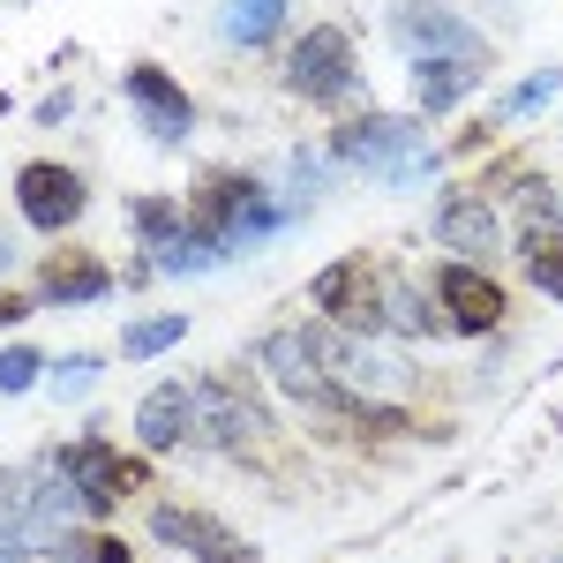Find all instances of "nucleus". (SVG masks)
<instances>
[{"label":"nucleus","mask_w":563,"mask_h":563,"mask_svg":"<svg viewBox=\"0 0 563 563\" xmlns=\"http://www.w3.org/2000/svg\"><path fill=\"white\" fill-rule=\"evenodd\" d=\"M98 376V361H76V368H60V390H84Z\"/></svg>","instance_id":"bb28decb"},{"label":"nucleus","mask_w":563,"mask_h":563,"mask_svg":"<svg viewBox=\"0 0 563 563\" xmlns=\"http://www.w3.org/2000/svg\"><path fill=\"white\" fill-rule=\"evenodd\" d=\"M556 563H563V556H556Z\"/></svg>","instance_id":"c85d7f7f"},{"label":"nucleus","mask_w":563,"mask_h":563,"mask_svg":"<svg viewBox=\"0 0 563 563\" xmlns=\"http://www.w3.org/2000/svg\"><path fill=\"white\" fill-rule=\"evenodd\" d=\"M188 339V316H143V323H129V339H121V353L129 361H151V353H166Z\"/></svg>","instance_id":"6ab92c4d"},{"label":"nucleus","mask_w":563,"mask_h":563,"mask_svg":"<svg viewBox=\"0 0 563 563\" xmlns=\"http://www.w3.org/2000/svg\"><path fill=\"white\" fill-rule=\"evenodd\" d=\"M331 158L339 166H361L384 188H421L435 174V143L421 121H390V113H368V121H346L331 135Z\"/></svg>","instance_id":"f257e3e1"},{"label":"nucleus","mask_w":563,"mask_h":563,"mask_svg":"<svg viewBox=\"0 0 563 563\" xmlns=\"http://www.w3.org/2000/svg\"><path fill=\"white\" fill-rule=\"evenodd\" d=\"M429 294L443 301V331H459V339H481V331L504 323V286L488 271H474V263H443Z\"/></svg>","instance_id":"423d86ee"},{"label":"nucleus","mask_w":563,"mask_h":563,"mask_svg":"<svg viewBox=\"0 0 563 563\" xmlns=\"http://www.w3.org/2000/svg\"><path fill=\"white\" fill-rule=\"evenodd\" d=\"M15 203H23V218L38 233H60V225L84 218V180L68 174V166H53V158H38V166L15 174Z\"/></svg>","instance_id":"6e6552de"},{"label":"nucleus","mask_w":563,"mask_h":563,"mask_svg":"<svg viewBox=\"0 0 563 563\" xmlns=\"http://www.w3.org/2000/svg\"><path fill=\"white\" fill-rule=\"evenodd\" d=\"M278 23H286V0H225V15H218V31L233 45H271Z\"/></svg>","instance_id":"a211bd4d"},{"label":"nucleus","mask_w":563,"mask_h":563,"mask_svg":"<svg viewBox=\"0 0 563 563\" xmlns=\"http://www.w3.org/2000/svg\"><path fill=\"white\" fill-rule=\"evenodd\" d=\"M196 563H249V549H241V541L225 533V541H218V549H203V556H196Z\"/></svg>","instance_id":"a878e982"},{"label":"nucleus","mask_w":563,"mask_h":563,"mask_svg":"<svg viewBox=\"0 0 563 563\" xmlns=\"http://www.w3.org/2000/svg\"><path fill=\"white\" fill-rule=\"evenodd\" d=\"M38 368H45L38 346H0V390H31V384H38Z\"/></svg>","instance_id":"b1692460"},{"label":"nucleus","mask_w":563,"mask_h":563,"mask_svg":"<svg viewBox=\"0 0 563 563\" xmlns=\"http://www.w3.org/2000/svg\"><path fill=\"white\" fill-rule=\"evenodd\" d=\"M68 519H90V511H84V496H76L68 481H53L38 504H31V526H38L45 541H60V533H68Z\"/></svg>","instance_id":"aec40b11"},{"label":"nucleus","mask_w":563,"mask_h":563,"mask_svg":"<svg viewBox=\"0 0 563 563\" xmlns=\"http://www.w3.org/2000/svg\"><path fill=\"white\" fill-rule=\"evenodd\" d=\"M263 368H271V384L286 390V398H301V406H316V413H346V421H398V413H384V406H361V398H346V390L323 376V361L301 346V331H271L263 339Z\"/></svg>","instance_id":"7ed1b4c3"},{"label":"nucleus","mask_w":563,"mask_h":563,"mask_svg":"<svg viewBox=\"0 0 563 563\" xmlns=\"http://www.w3.org/2000/svg\"><path fill=\"white\" fill-rule=\"evenodd\" d=\"M390 31L406 45V60H421V53H488L474 23H459V15L435 8V0H406V8L390 15Z\"/></svg>","instance_id":"1a4fd4ad"},{"label":"nucleus","mask_w":563,"mask_h":563,"mask_svg":"<svg viewBox=\"0 0 563 563\" xmlns=\"http://www.w3.org/2000/svg\"><path fill=\"white\" fill-rule=\"evenodd\" d=\"M196 435V384H151L135 406V443L143 451H174Z\"/></svg>","instance_id":"f8f14e48"},{"label":"nucleus","mask_w":563,"mask_h":563,"mask_svg":"<svg viewBox=\"0 0 563 563\" xmlns=\"http://www.w3.org/2000/svg\"><path fill=\"white\" fill-rule=\"evenodd\" d=\"M308 301L323 308V323H339L353 339H384V263L339 256L308 278Z\"/></svg>","instance_id":"f03ea898"},{"label":"nucleus","mask_w":563,"mask_h":563,"mask_svg":"<svg viewBox=\"0 0 563 563\" xmlns=\"http://www.w3.org/2000/svg\"><path fill=\"white\" fill-rule=\"evenodd\" d=\"M435 241H443L459 263L488 256V249H496V211H488V196H474V188H451V196L435 203Z\"/></svg>","instance_id":"ddd939ff"},{"label":"nucleus","mask_w":563,"mask_h":563,"mask_svg":"<svg viewBox=\"0 0 563 563\" xmlns=\"http://www.w3.org/2000/svg\"><path fill=\"white\" fill-rule=\"evenodd\" d=\"M286 84L301 90V98H316V106H339L353 90V45L339 23H316L301 45H294V60H286Z\"/></svg>","instance_id":"39448f33"},{"label":"nucleus","mask_w":563,"mask_h":563,"mask_svg":"<svg viewBox=\"0 0 563 563\" xmlns=\"http://www.w3.org/2000/svg\"><path fill=\"white\" fill-rule=\"evenodd\" d=\"M151 533H158L166 549H180V556H203V549L225 541V526H218L211 511H188V504H158V511H151Z\"/></svg>","instance_id":"f3484780"},{"label":"nucleus","mask_w":563,"mask_h":563,"mask_svg":"<svg viewBox=\"0 0 563 563\" xmlns=\"http://www.w3.org/2000/svg\"><path fill=\"white\" fill-rule=\"evenodd\" d=\"M519 211H526V278L541 286V301H563V211L519 180Z\"/></svg>","instance_id":"0eeeda50"},{"label":"nucleus","mask_w":563,"mask_h":563,"mask_svg":"<svg viewBox=\"0 0 563 563\" xmlns=\"http://www.w3.org/2000/svg\"><path fill=\"white\" fill-rule=\"evenodd\" d=\"M129 106H135V121L158 135V143H180V135L196 129V106H188V90L166 76V68H129Z\"/></svg>","instance_id":"9d476101"},{"label":"nucleus","mask_w":563,"mask_h":563,"mask_svg":"<svg viewBox=\"0 0 563 563\" xmlns=\"http://www.w3.org/2000/svg\"><path fill=\"white\" fill-rule=\"evenodd\" d=\"M556 90H563V68H541V76H526V84L504 98V113H511V121H519V113H541Z\"/></svg>","instance_id":"5701e85b"},{"label":"nucleus","mask_w":563,"mask_h":563,"mask_svg":"<svg viewBox=\"0 0 563 563\" xmlns=\"http://www.w3.org/2000/svg\"><path fill=\"white\" fill-rule=\"evenodd\" d=\"M384 331H398V339H443V308L421 301L413 278L384 271Z\"/></svg>","instance_id":"dca6fc26"},{"label":"nucleus","mask_w":563,"mask_h":563,"mask_svg":"<svg viewBox=\"0 0 563 563\" xmlns=\"http://www.w3.org/2000/svg\"><path fill=\"white\" fill-rule=\"evenodd\" d=\"M113 294V271L90 256H60L38 271V301H60V308H84V301H106Z\"/></svg>","instance_id":"2eb2a0df"},{"label":"nucleus","mask_w":563,"mask_h":563,"mask_svg":"<svg viewBox=\"0 0 563 563\" xmlns=\"http://www.w3.org/2000/svg\"><path fill=\"white\" fill-rule=\"evenodd\" d=\"M45 549H53V556H68V563H129V549H121V541H106V533H84V541H76V533H60V541H45Z\"/></svg>","instance_id":"4be33fe9"},{"label":"nucleus","mask_w":563,"mask_h":563,"mask_svg":"<svg viewBox=\"0 0 563 563\" xmlns=\"http://www.w3.org/2000/svg\"><path fill=\"white\" fill-rule=\"evenodd\" d=\"M129 218H135V233H143L151 249L180 233V203H166V196H135V211H129Z\"/></svg>","instance_id":"412c9836"},{"label":"nucleus","mask_w":563,"mask_h":563,"mask_svg":"<svg viewBox=\"0 0 563 563\" xmlns=\"http://www.w3.org/2000/svg\"><path fill=\"white\" fill-rule=\"evenodd\" d=\"M263 435V413L241 398L233 384H196V443H211V451H241V443H256Z\"/></svg>","instance_id":"9b49d317"},{"label":"nucleus","mask_w":563,"mask_h":563,"mask_svg":"<svg viewBox=\"0 0 563 563\" xmlns=\"http://www.w3.org/2000/svg\"><path fill=\"white\" fill-rule=\"evenodd\" d=\"M23 526V488H15V474H0V533H15Z\"/></svg>","instance_id":"393cba45"},{"label":"nucleus","mask_w":563,"mask_h":563,"mask_svg":"<svg viewBox=\"0 0 563 563\" xmlns=\"http://www.w3.org/2000/svg\"><path fill=\"white\" fill-rule=\"evenodd\" d=\"M481 76H488V53H421L413 60V98H421V113H451Z\"/></svg>","instance_id":"4468645a"},{"label":"nucleus","mask_w":563,"mask_h":563,"mask_svg":"<svg viewBox=\"0 0 563 563\" xmlns=\"http://www.w3.org/2000/svg\"><path fill=\"white\" fill-rule=\"evenodd\" d=\"M60 481L84 496V511L98 519V511H113L135 481H143V459H121L106 435H76V443L60 451Z\"/></svg>","instance_id":"20e7f679"},{"label":"nucleus","mask_w":563,"mask_h":563,"mask_svg":"<svg viewBox=\"0 0 563 563\" xmlns=\"http://www.w3.org/2000/svg\"><path fill=\"white\" fill-rule=\"evenodd\" d=\"M23 308H31V301H0V323H15V316H23Z\"/></svg>","instance_id":"cd10ccee"}]
</instances>
